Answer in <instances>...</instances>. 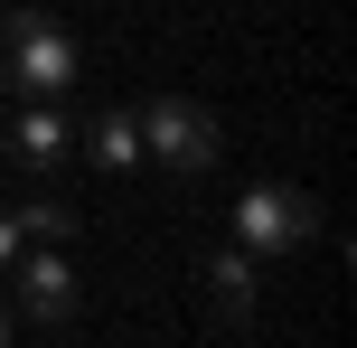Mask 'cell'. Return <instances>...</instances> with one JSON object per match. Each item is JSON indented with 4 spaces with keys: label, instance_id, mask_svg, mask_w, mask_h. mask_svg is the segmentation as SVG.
I'll return each mask as SVG.
<instances>
[{
    "label": "cell",
    "instance_id": "4",
    "mask_svg": "<svg viewBox=\"0 0 357 348\" xmlns=\"http://www.w3.org/2000/svg\"><path fill=\"white\" fill-rule=\"evenodd\" d=\"M320 236V198L310 188H282V179H254L235 198V245L245 255H301Z\"/></svg>",
    "mask_w": 357,
    "mask_h": 348
},
{
    "label": "cell",
    "instance_id": "9",
    "mask_svg": "<svg viewBox=\"0 0 357 348\" xmlns=\"http://www.w3.org/2000/svg\"><path fill=\"white\" fill-rule=\"evenodd\" d=\"M19 245H29V236H19V217H10V207H0V273H10V264H19Z\"/></svg>",
    "mask_w": 357,
    "mask_h": 348
},
{
    "label": "cell",
    "instance_id": "1",
    "mask_svg": "<svg viewBox=\"0 0 357 348\" xmlns=\"http://www.w3.org/2000/svg\"><path fill=\"white\" fill-rule=\"evenodd\" d=\"M75 29H56L47 10H10L0 19V94H66L75 104Z\"/></svg>",
    "mask_w": 357,
    "mask_h": 348
},
{
    "label": "cell",
    "instance_id": "6",
    "mask_svg": "<svg viewBox=\"0 0 357 348\" xmlns=\"http://www.w3.org/2000/svg\"><path fill=\"white\" fill-rule=\"evenodd\" d=\"M197 282H207V311H216V320H245L254 292H264V264H254L245 245H216V255L197 264Z\"/></svg>",
    "mask_w": 357,
    "mask_h": 348
},
{
    "label": "cell",
    "instance_id": "7",
    "mask_svg": "<svg viewBox=\"0 0 357 348\" xmlns=\"http://www.w3.org/2000/svg\"><path fill=\"white\" fill-rule=\"evenodd\" d=\"M75 151H85L104 179H132V169H142V123H132V113H85V123H75Z\"/></svg>",
    "mask_w": 357,
    "mask_h": 348
},
{
    "label": "cell",
    "instance_id": "2",
    "mask_svg": "<svg viewBox=\"0 0 357 348\" xmlns=\"http://www.w3.org/2000/svg\"><path fill=\"white\" fill-rule=\"evenodd\" d=\"M132 123H142V160H160L169 179H207L226 151V123L188 94H151V113H132Z\"/></svg>",
    "mask_w": 357,
    "mask_h": 348
},
{
    "label": "cell",
    "instance_id": "10",
    "mask_svg": "<svg viewBox=\"0 0 357 348\" xmlns=\"http://www.w3.org/2000/svg\"><path fill=\"white\" fill-rule=\"evenodd\" d=\"M10 339H19V311H10V301H0V348H10Z\"/></svg>",
    "mask_w": 357,
    "mask_h": 348
},
{
    "label": "cell",
    "instance_id": "5",
    "mask_svg": "<svg viewBox=\"0 0 357 348\" xmlns=\"http://www.w3.org/2000/svg\"><path fill=\"white\" fill-rule=\"evenodd\" d=\"M0 282H10L19 320H38V330H75V264L56 255V245L29 236V245H19V264H10Z\"/></svg>",
    "mask_w": 357,
    "mask_h": 348
},
{
    "label": "cell",
    "instance_id": "3",
    "mask_svg": "<svg viewBox=\"0 0 357 348\" xmlns=\"http://www.w3.org/2000/svg\"><path fill=\"white\" fill-rule=\"evenodd\" d=\"M0 160L29 169V179H56V169L75 160V104L66 94H10V113H0Z\"/></svg>",
    "mask_w": 357,
    "mask_h": 348
},
{
    "label": "cell",
    "instance_id": "8",
    "mask_svg": "<svg viewBox=\"0 0 357 348\" xmlns=\"http://www.w3.org/2000/svg\"><path fill=\"white\" fill-rule=\"evenodd\" d=\"M10 217H19V236H38V245H66V236H75V207L47 198V188H38V198H19Z\"/></svg>",
    "mask_w": 357,
    "mask_h": 348
}]
</instances>
